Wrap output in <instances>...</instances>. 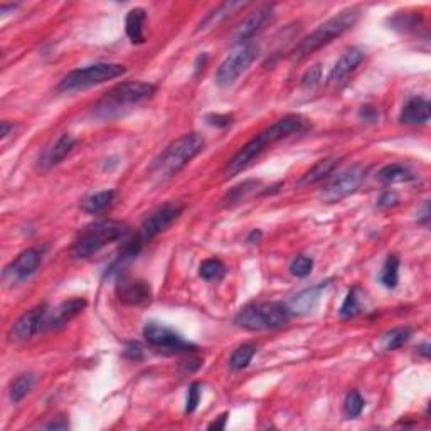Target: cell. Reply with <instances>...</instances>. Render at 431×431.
<instances>
[{"label":"cell","mask_w":431,"mask_h":431,"mask_svg":"<svg viewBox=\"0 0 431 431\" xmlns=\"http://www.w3.org/2000/svg\"><path fill=\"white\" fill-rule=\"evenodd\" d=\"M364 399L357 391H350L344 401V415L350 420L361 416V413L364 411Z\"/></svg>","instance_id":"33"},{"label":"cell","mask_w":431,"mask_h":431,"mask_svg":"<svg viewBox=\"0 0 431 431\" xmlns=\"http://www.w3.org/2000/svg\"><path fill=\"white\" fill-rule=\"evenodd\" d=\"M314 270V260L308 256H297L290 265V272L293 277L298 278H305L312 273Z\"/></svg>","instance_id":"35"},{"label":"cell","mask_w":431,"mask_h":431,"mask_svg":"<svg viewBox=\"0 0 431 431\" xmlns=\"http://www.w3.org/2000/svg\"><path fill=\"white\" fill-rule=\"evenodd\" d=\"M362 61H364V51L359 48H349L342 54L339 61L333 65L331 74H329V83H340L342 79L347 78L352 71H356Z\"/></svg>","instance_id":"19"},{"label":"cell","mask_w":431,"mask_h":431,"mask_svg":"<svg viewBox=\"0 0 431 431\" xmlns=\"http://www.w3.org/2000/svg\"><path fill=\"white\" fill-rule=\"evenodd\" d=\"M266 147H268V143L265 142V138L261 137V135H258V137L253 138V140H249L246 145H244L243 149H241L230 162H227L226 175L234 177L238 175L239 172L246 171V168L251 166L261 154H263Z\"/></svg>","instance_id":"14"},{"label":"cell","mask_w":431,"mask_h":431,"mask_svg":"<svg viewBox=\"0 0 431 431\" xmlns=\"http://www.w3.org/2000/svg\"><path fill=\"white\" fill-rule=\"evenodd\" d=\"M261 238H263V232H261L260 230H253L248 236V243H251V244L260 243Z\"/></svg>","instance_id":"45"},{"label":"cell","mask_w":431,"mask_h":431,"mask_svg":"<svg viewBox=\"0 0 431 431\" xmlns=\"http://www.w3.org/2000/svg\"><path fill=\"white\" fill-rule=\"evenodd\" d=\"M409 337H411V329L409 327L394 329V331L387 332L386 336L383 337V347L386 350H396L403 347L409 340Z\"/></svg>","instance_id":"32"},{"label":"cell","mask_w":431,"mask_h":431,"mask_svg":"<svg viewBox=\"0 0 431 431\" xmlns=\"http://www.w3.org/2000/svg\"><path fill=\"white\" fill-rule=\"evenodd\" d=\"M418 350H420V352L423 354V356H425L426 359L430 357V344H423V345H421V347L418 349Z\"/></svg>","instance_id":"46"},{"label":"cell","mask_w":431,"mask_h":431,"mask_svg":"<svg viewBox=\"0 0 431 431\" xmlns=\"http://www.w3.org/2000/svg\"><path fill=\"white\" fill-rule=\"evenodd\" d=\"M157 91V86L152 83L143 81H126L117 84L107 93L103 100L95 107V115L110 120V118L120 115L121 110L132 105L142 103V101L152 98Z\"/></svg>","instance_id":"3"},{"label":"cell","mask_w":431,"mask_h":431,"mask_svg":"<svg viewBox=\"0 0 431 431\" xmlns=\"http://www.w3.org/2000/svg\"><path fill=\"white\" fill-rule=\"evenodd\" d=\"M325 286L327 285L324 283V285L312 286V289H307V290L300 291L298 295H295V297L291 298L289 303H286L290 314L302 315V314H308V312L314 310L317 303H319L320 297H322V291Z\"/></svg>","instance_id":"21"},{"label":"cell","mask_w":431,"mask_h":431,"mask_svg":"<svg viewBox=\"0 0 431 431\" xmlns=\"http://www.w3.org/2000/svg\"><path fill=\"white\" fill-rule=\"evenodd\" d=\"M125 73V66L117 65V62H96V65L78 67V69L71 71V73H67L65 78L61 79L58 91L69 93L86 90V88L96 86V84L110 81V79H115Z\"/></svg>","instance_id":"6"},{"label":"cell","mask_w":431,"mask_h":431,"mask_svg":"<svg viewBox=\"0 0 431 431\" xmlns=\"http://www.w3.org/2000/svg\"><path fill=\"white\" fill-rule=\"evenodd\" d=\"M34 384H36V376L34 374H22L19 376V378L15 379V381H12L11 384V401L14 404L20 403L25 396L31 392V390L34 387Z\"/></svg>","instance_id":"28"},{"label":"cell","mask_w":431,"mask_h":431,"mask_svg":"<svg viewBox=\"0 0 431 431\" xmlns=\"http://www.w3.org/2000/svg\"><path fill=\"white\" fill-rule=\"evenodd\" d=\"M255 354H256V347L253 344L239 345V347L232 352V356L230 359V367L232 371L244 369V367L249 366V362H251Z\"/></svg>","instance_id":"31"},{"label":"cell","mask_w":431,"mask_h":431,"mask_svg":"<svg viewBox=\"0 0 431 431\" xmlns=\"http://www.w3.org/2000/svg\"><path fill=\"white\" fill-rule=\"evenodd\" d=\"M431 117V105L430 101L423 98V96H415L409 98L406 105L403 107L401 112V124L404 125H425L430 121Z\"/></svg>","instance_id":"20"},{"label":"cell","mask_w":431,"mask_h":431,"mask_svg":"<svg viewBox=\"0 0 431 431\" xmlns=\"http://www.w3.org/2000/svg\"><path fill=\"white\" fill-rule=\"evenodd\" d=\"M118 297L125 305H143L152 297L150 285L142 280H121L118 283Z\"/></svg>","instance_id":"18"},{"label":"cell","mask_w":431,"mask_h":431,"mask_svg":"<svg viewBox=\"0 0 431 431\" xmlns=\"http://www.w3.org/2000/svg\"><path fill=\"white\" fill-rule=\"evenodd\" d=\"M48 314L49 307L46 305V303H41V305L25 312V314L12 325L11 331H8V340L15 342V344H24V342L31 340L32 337L37 336L39 332H44Z\"/></svg>","instance_id":"10"},{"label":"cell","mask_w":431,"mask_h":431,"mask_svg":"<svg viewBox=\"0 0 431 431\" xmlns=\"http://www.w3.org/2000/svg\"><path fill=\"white\" fill-rule=\"evenodd\" d=\"M201 401V384L192 383L187 390V399H185V415H191L199 406Z\"/></svg>","instance_id":"36"},{"label":"cell","mask_w":431,"mask_h":431,"mask_svg":"<svg viewBox=\"0 0 431 431\" xmlns=\"http://www.w3.org/2000/svg\"><path fill=\"white\" fill-rule=\"evenodd\" d=\"M46 430H67L69 428V423L65 420V418H56V420H53L51 423H48L44 426Z\"/></svg>","instance_id":"42"},{"label":"cell","mask_w":431,"mask_h":431,"mask_svg":"<svg viewBox=\"0 0 431 431\" xmlns=\"http://www.w3.org/2000/svg\"><path fill=\"white\" fill-rule=\"evenodd\" d=\"M143 337H145L147 344L152 349L157 350L160 354H183V352H194L197 347L192 342L185 340L180 333L172 331L171 327L160 325L157 322H150L143 329Z\"/></svg>","instance_id":"7"},{"label":"cell","mask_w":431,"mask_h":431,"mask_svg":"<svg viewBox=\"0 0 431 431\" xmlns=\"http://www.w3.org/2000/svg\"><path fill=\"white\" fill-rule=\"evenodd\" d=\"M364 177H366V168L362 166H352L345 168V171L340 172L339 175L333 177L331 184L325 187V191L322 192V199L325 202H329V204L345 199V197L354 194L359 187H361Z\"/></svg>","instance_id":"9"},{"label":"cell","mask_w":431,"mask_h":431,"mask_svg":"<svg viewBox=\"0 0 431 431\" xmlns=\"http://www.w3.org/2000/svg\"><path fill=\"white\" fill-rule=\"evenodd\" d=\"M290 317L289 307L280 302H258L241 308L234 324L244 331H273L289 324Z\"/></svg>","instance_id":"4"},{"label":"cell","mask_w":431,"mask_h":431,"mask_svg":"<svg viewBox=\"0 0 431 431\" xmlns=\"http://www.w3.org/2000/svg\"><path fill=\"white\" fill-rule=\"evenodd\" d=\"M258 56V48L253 42L239 44L232 53L221 62V66L216 71V84L221 88L231 86L249 66L253 65Z\"/></svg>","instance_id":"8"},{"label":"cell","mask_w":431,"mask_h":431,"mask_svg":"<svg viewBox=\"0 0 431 431\" xmlns=\"http://www.w3.org/2000/svg\"><path fill=\"white\" fill-rule=\"evenodd\" d=\"M244 6H246V4H243V2H226V4H221V6L216 7L214 11L211 12V14H208V17H206V19L199 24V31H201V29L214 27V25H218L223 19H226L227 15H231L232 11H236V8L244 7Z\"/></svg>","instance_id":"27"},{"label":"cell","mask_w":431,"mask_h":431,"mask_svg":"<svg viewBox=\"0 0 431 431\" xmlns=\"http://www.w3.org/2000/svg\"><path fill=\"white\" fill-rule=\"evenodd\" d=\"M337 164H339V159L336 157H327L319 160L310 171H307L305 174L300 177L298 187H307V185H314L317 183H320V180H324L325 177L332 174L333 168L337 167Z\"/></svg>","instance_id":"23"},{"label":"cell","mask_w":431,"mask_h":431,"mask_svg":"<svg viewBox=\"0 0 431 431\" xmlns=\"http://www.w3.org/2000/svg\"><path fill=\"white\" fill-rule=\"evenodd\" d=\"M183 206L172 204V202L160 206V208L155 209L150 216H147V219L142 223L140 231H138L137 236L143 243H149L150 239H154L160 232L166 231L168 226H172V224L179 219V216L183 214Z\"/></svg>","instance_id":"11"},{"label":"cell","mask_w":431,"mask_h":431,"mask_svg":"<svg viewBox=\"0 0 431 431\" xmlns=\"http://www.w3.org/2000/svg\"><path fill=\"white\" fill-rule=\"evenodd\" d=\"M204 137L199 133L183 135L155 159L154 166H152V174L162 180L172 179L204 150Z\"/></svg>","instance_id":"2"},{"label":"cell","mask_w":431,"mask_h":431,"mask_svg":"<svg viewBox=\"0 0 431 431\" xmlns=\"http://www.w3.org/2000/svg\"><path fill=\"white\" fill-rule=\"evenodd\" d=\"M359 117H361L364 121H367V124H374V121L379 118V113L378 110L373 107H362L361 112H359Z\"/></svg>","instance_id":"41"},{"label":"cell","mask_w":431,"mask_h":431,"mask_svg":"<svg viewBox=\"0 0 431 431\" xmlns=\"http://www.w3.org/2000/svg\"><path fill=\"white\" fill-rule=\"evenodd\" d=\"M320 79H322V66L315 65V66H312L305 74H303L302 86L303 88H314L320 83Z\"/></svg>","instance_id":"37"},{"label":"cell","mask_w":431,"mask_h":431,"mask_svg":"<svg viewBox=\"0 0 431 431\" xmlns=\"http://www.w3.org/2000/svg\"><path fill=\"white\" fill-rule=\"evenodd\" d=\"M359 15H361V8L354 6L339 12V14L331 17L329 20H325V22L320 24L314 32H310L307 37H303V39L300 41V44L295 48L293 54H291L293 61L302 62L303 59L312 56L315 51L331 44L333 39H337V37H340L342 34L347 32L349 29L357 22Z\"/></svg>","instance_id":"1"},{"label":"cell","mask_w":431,"mask_h":431,"mask_svg":"<svg viewBox=\"0 0 431 431\" xmlns=\"http://www.w3.org/2000/svg\"><path fill=\"white\" fill-rule=\"evenodd\" d=\"M145 20H147V12L145 8L142 7H135L126 14L125 32L133 44H143V42H145V32H143Z\"/></svg>","instance_id":"22"},{"label":"cell","mask_w":431,"mask_h":431,"mask_svg":"<svg viewBox=\"0 0 431 431\" xmlns=\"http://www.w3.org/2000/svg\"><path fill=\"white\" fill-rule=\"evenodd\" d=\"M227 413H224V415H221L218 418V420L214 421V423L209 425V430H224L226 428V421H227Z\"/></svg>","instance_id":"43"},{"label":"cell","mask_w":431,"mask_h":431,"mask_svg":"<svg viewBox=\"0 0 431 431\" xmlns=\"http://www.w3.org/2000/svg\"><path fill=\"white\" fill-rule=\"evenodd\" d=\"M42 263V255L37 249L29 248L25 251L20 253L19 256L7 266L6 272H4V278L12 283H20L27 278H31L34 273L39 270Z\"/></svg>","instance_id":"13"},{"label":"cell","mask_w":431,"mask_h":431,"mask_svg":"<svg viewBox=\"0 0 431 431\" xmlns=\"http://www.w3.org/2000/svg\"><path fill=\"white\" fill-rule=\"evenodd\" d=\"M12 130H14V124H11V121H7V120L0 121V137L6 138L7 135L12 132Z\"/></svg>","instance_id":"44"},{"label":"cell","mask_w":431,"mask_h":431,"mask_svg":"<svg viewBox=\"0 0 431 431\" xmlns=\"http://www.w3.org/2000/svg\"><path fill=\"white\" fill-rule=\"evenodd\" d=\"M74 147H76V140L71 137V135L67 133L61 135L56 142L51 143L48 149L42 152L37 166H39L41 171H49V168L58 166L59 162H62V160L74 150Z\"/></svg>","instance_id":"15"},{"label":"cell","mask_w":431,"mask_h":431,"mask_svg":"<svg viewBox=\"0 0 431 431\" xmlns=\"http://www.w3.org/2000/svg\"><path fill=\"white\" fill-rule=\"evenodd\" d=\"M258 189H261V183L260 180H244L243 184L236 185V187H232L230 192L224 196L223 199V206L224 208H232V206H238L241 202H244L246 199L255 194Z\"/></svg>","instance_id":"24"},{"label":"cell","mask_w":431,"mask_h":431,"mask_svg":"<svg viewBox=\"0 0 431 431\" xmlns=\"http://www.w3.org/2000/svg\"><path fill=\"white\" fill-rule=\"evenodd\" d=\"M125 356L130 359H135V361H137V359H142L143 357L142 345L138 344V342H130L125 349Z\"/></svg>","instance_id":"40"},{"label":"cell","mask_w":431,"mask_h":431,"mask_svg":"<svg viewBox=\"0 0 431 431\" xmlns=\"http://www.w3.org/2000/svg\"><path fill=\"white\" fill-rule=\"evenodd\" d=\"M398 202H399L398 194L392 192V191H386V192L381 194V197H379L378 206L381 209H390V208H394V206L398 204Z\"/></svg>","instance_id":"38"},{"label":"cell","mask_w":431,"mask_h":431,"mask_svg":"<svg viewBox=\"0 0 431 431\" xmlns=\"http://www.w3.org/2000/svg\"><path fill=\"white\" fill-rule=\"evenodd\" d=\"M113 199H115V191H112V189L96 192L81 202V209L88 214H100L112 206Z\"/></svg>","instance_id":"25"},{"label":"cell","mask_w":431,"mask_h":431,"mask_svg":"<svg viewBox=\"0 0 431 431\" xmlns=\"http://www.w3.org/2000/svg\"><path fill=\"white\" fill-rule=\"evenodd\" d=\"M399 280V258L396 255L387 256L386 263L383 266L381 272V283L386 289H396Z\"/></svg>","instance_id":"30"},{"label":"cell","mask_w":431,"mask_h":431,"mask_svg":"<svg viewBox=\"0 0 431 431\" xmlns=\"http://www.w3.org/2000/svg\"><path fill=\"white\" fill-rule=\"evenodd\" d=\"M206 121L209 125L218 126V128H226V126L231 125V117L230 115H208L206 117Z\"/></svg>","instance_id":"39"},{"label":"cell","mask_w":431,"mask_h":431,"mask_svg":"<svg viewBox=\"0 0 431 431\" xmlns=\"http://www.w3.org/2000/svg\"><path fill=\"white\" fill-rule=\"evenodd\" d=\"M226 265L218 258H209V260L202 261L199 266V277L204 278L206 281H219L226 274Z\"/></svg>","instance_id":"29"},{"label":"cell","mask_w":431,"mask_h":431,"mask_svg":"<svg viewBox=\"0 0 431 431\" xmlns=\"http://www.w3.org/2000/svg\"><path fill=\"white\" fill-rule=\"evenodd\" d=\"M308 126L310 125H308V121L303 117L286 115L274 121L273 125H270L268 128H265L260 135L265 138V142L268 143V145H273V143L285 140V138L291 137V135L305 133Z\"/></svg>","instance_id":"12"},{"label":"cell","mask_w":431,"mask_h":431,"mask_svg":"<svg viewBox=\"0 0 431 431\" xmlns=\"http://www.w3.org/2000/svg\"><path fill=\"white\" fill-rule=\"evenodd\" d=\"M273 6H263L256 8V12H253L251 15L244 20L243 24L236 29L234 32V42L236 44H246L258 31H261V27L268 22V19L272 17Z\"/></svg>","instance_id":"17"},{"label":"cell","mask_w":431,"mask_h":431,"mask_svg":"<svg viewBox=\"0 0 431 431\" xmlns=\"http://www.w3.org/2000/svg\"><path fill=\"white\" fill-rule=\"evenodd\" d=\"M84 307H86V300L73 298L61 303V305L54 308V310H49L48 319H46L44 331H54V329L62 327V325H66L71 319H74L76 315L81 314Z\"/></svg>","instance_id":"16"},{"label":"cell","mask_w":431,"mask_h":431,"mask_svg":"<svg viewBox=\"0 0 431 431\" xmlns=\"http://www.w3.org/2000/svg\"><path fill=\"white\" fill-rule=\"evenodd\" d=\"M378 179L384 184H396V183H408V180H413L415 179V175H413L404 166L391 164V166L383 167L381 171H379Z\"/></svg>","instance_id":"26"},{"label":"cell","mask_w":431,"mask_h":431,"mask_svg":"<svg viewBox=\"0 0 431 431\" xmlns=\"http://www.w3.org/2000/svg\"><path fill=\"white\" fill-rule=\"evenodd\" d=\"M126 232H128V230L120 221H100L91 224L76 239L74 246L71 249V255L76 260L90 258L95 253H98L100 249H103L107 244L124 238Z\"/></svg>","instance_id":"5"},{"label":"cell","mask_w":431,"mask_h":431,"mask_svg":"<svg viewBox=\"0 0 431 431\" xmlns=\"http://www.w3.org/2000/svg\"><path fill=\"white\" fill-rule=\"evenodd\" d=\"M359 312H361V302H359L357 290L352 289L344 298V303L340 307V317L342 319H354Z\"/></svg>","instance_id":"34"}]
</instances>
